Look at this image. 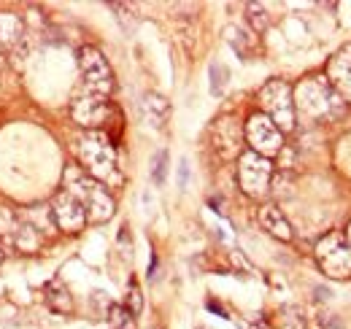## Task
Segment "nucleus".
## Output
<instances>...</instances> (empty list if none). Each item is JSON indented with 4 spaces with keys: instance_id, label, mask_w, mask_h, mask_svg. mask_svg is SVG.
<instances>
[{
    "instance_id": "1",
    "label": "nucleus",
    "mask_w": 351,
    "mask_h": 329,
    "mask_svg": "<svg viewBox=\"0 0 351 329\" xmlns=\"http://www.w3.org/2000/svg\"><path fill=\"white\" fill-rule=\"evenodd\" d=\"M295 100V114L322 122V119H338L346 111V100L332 89L327 76H311L298 84L292 92Z\"/></svg>"
},
{
    "instance_id": "2",
    "label": "nucleus",
    "mask_w": 351,
    "mask_h": 329,
    "mask_svg": "<svg viewBox=\"0 0 351 329\" xmlns=\"http://www.w3.org/2000/svg\"><path fill=\"white\" fill-rule=\"evenodd\" d=\"M62 189L68 195H73L84 206L87 221H92V224H106L114 216V210H117L114 197L108 195V189L100 181H95L92 175H87L82 167H76V164H68L65 167Z\"/></svg>"
},
{
    "instance_id": "3",
    "label": "nucleus",
    "mask_w": 351,
    "mask_h": 329,
    "mask_svg": "<svg viewBox=\"0 0 351 329\" xmlns=\"http://www.w3.org/2000/svg\"><path fill=\"white\" fill-rule=\"evenodd\" d=\"M76 151H79V160L84 164L82 170H84L87 175H92L95 181H100L103 186L119 181V173H117V151H114L108 135H103L100 130L79 135Z\"/></svg>"
},
{
    "instance_id": "4",
    "label": "nucleus",
    "mask_w": 351,
    "mask_h": 329,
    "mask_svg": "<svg viewBox=\"0 0 351 329\" xmlns=\"http://www.w3.org/2000/svg\"><path fill=\"white\" fill-rule=\"evenodd\" d=\"M260 106L263 114L276 124L281 132H292L298 114H295V100H292V86L281 79H273L260 89Z\"/></svg>"
},
{
    "instance_id": "5",
    "label": "nucleus",
    "mask_w": 351,
    "mask_h": 329,
    "mask_svg": "<svg viewBox=\"0 0 351 329\" xmlns=\"http://www.w3.org/2000/svg\"><path fill=\"white\" fill-rule=\"evenodd\" d=\"M316 259L330 278H351V248L341 232H330L316 243Z\"/></svg>"
},
{
    "instance_id": "6",
    "label": "nucleus",
    "mask_w": 351,
    "mask_h": 329,
    "mask_svg": "<svg viewBox=\"0 0 351 329\" xmlns=\"http://www.w3.org/2000/svg\"><path fill=\"white\" fill-rule=\"evenodd\" d=\"M79 68H82L84 89L87 92L103 95V97L111 95V89H114V73H111V65H108V60L103 57L100 49L82 46V51H79Z\"/></svg>"
},
{
    "instance_id": "7",
    "label": "nucleus",
    "mask_w": 351,
    "mask_h": 329,
    "mask_svg": "<svg viewBox=\"0 0 351 329\" xmlns=\"http://www.w3.org/2000/svg\"><path fill=\"white\" fill-rule=\"evenodd\" d=\"M273 164L254 151H243L238 157V184L249 197H265L270 189Z\"/></svg>"
},
{
    "instance_id": "8",
    "label": "nucleus",
    "mask_w": 351,
    "mask_h": 329,
    "mask_svg": "<svg viewBox=\"0 0 351 329\" xmlns=\"http://www.w3.org/2000/svg\"><path fill=\"white\" fill-rule=\"evenodd\" d=\"M243 135H246L252 151L265 157V160L276 157L281 151V146H284V132L270 122L265 114H252L246 127H243Z\"/></svg>"
},
{
    "instance_id": "9",
    "label": "nucleus",
    "mask_w": 351,
    "mask_h": 329,
    "mask_svg": "<svg viewBox=\"0 0 351 329\" xmlns=\"http://www.w3.org/2000/svg\"><path fill=\"white\" fill-rule=\"evenodd\" d=\"M108 114H111V106H108V97L103 95H95V92H76L73 100H71V117L79 127H84L87 132L100 130L103 124L108 122Z\"/></svg>"
},
{
    "instance_id": "10",
    "label": "nucleus",
    "mask_w": 351,
    "mask_h": 329,
    "mask_svg": "<svg viewBox=\"0 0 351 329\" xmlns=\"http://www.w3.org/2000/svg\"><path fill=\"white\" fill-rule=\"evenodd\" d=\"M49 208H51V219H54L57 230H62V232H79V230H84V224H87L84 206L73 195H68L65 189L54 197V203Z\"/></svg>"
},
{
    "instance_id": "11",
    "label": "nucleus",
    "mask_w": 351,
    "mask_h": 329,
    "mask_svg": "<svg viewBox=\"0 0 351 329\" xmlns=\"http://www.w3.org/2000/svg\"><path fill=\"white\" fill-rule=\"evenodd\" d=\"M327 82L332 84V89L351 103V43L343 46L327 65Z\"/></svg>"
},
{
    "instance_id": "12",
    "label": "nucleus",
    "mask_w": 351,
    "mask_h": 329,
    "mask_svg": "<svg viewBox=\"0 0 351 329\" xmlns=\"http://www.w3.org/2000/svg\"><path fill=\"white\" fill-rule=\"evenodd\" d=\"M211 138H214V146L224 160L235 157L238 149H241V127H238V119L232 117H221L217 119V124L211 127Z\"/></svg>"
},
{
    "instance_id": "13",
    "label": "nucleus",
    "mask_w": 351,
    "mask_h": 329,
    "mask_svg": "<svg viewBox=\"0 0 351 329\" xmlns=\"http://www.w3.org/2000/svg\"><path fill=\"white\" fill-rule=\"evenodd\" d=\"M141 111H143L146 122L152 124V127H157V130H162L168 124V119H171V103L160 92H146L143 100H141Z\"/></svg>"
},
{
    "instance_id": "14",
    "label": "nucleus",
    "mask_w": 351,
    "mask_h": 329,
    "mask_svg": "<svg viewBox=\"0 0 351 329\" xmlns=\"http://www.w3.org/2000/svg\"><path fill=\"white\" fill-rule=\"evenodd\" d=\"M260 224H263L273 238H278V241H292V227H289V221L284 219V213L276 206L260 208Z\"/></svg>"
},
{
    "instance_id": "15",
    "label": "nucleus",
    "mask_w": 351,
    "mask_h": 329,
    "mask_svg": "<svg viewBox=\"0 0 351 329\" xmlns=\"http://www.w3.org/2000/svg\"><path fill=\"white\" fill-rule=\"evenodd\" d=\"M14 243L19 251H38V246L44 243L41 232L30 224V221H19L16 230H14Z\"/></svg>"
},
{
    "instance_id": "16",
    "label": "nucleus",
    "mask_w": 351,
    "mask_h": 329,
    "mask_svg": "<svg viewBox=\"0 0 351 329\" xmlns=\"http://www.w3.org/2000/svg\"><path fill=\"white\" fill-rule=\"evenodd\" d=\"M46 300L49 305L57 310V313H71L73 310V300H71V291L62 281H51L46 289Z\"/></svg>"
},
{
    "instance_id": "17",
    "label": "nucleus",
    "mask_w": 351,
    "mask_h": 329,
    "mask_svg": "<svg viewBox=\"0 0 351 329\" xmlns=\"http://www.w3.org/2000/svg\"><path fill=\"white\" fill-rule=\"evenodd\" d=\"M22 36V19L14 14H0V46H14Z\"/></svg>"
},
{
    "instance_id": "18",
    "label": "nucleus",
    "mask_w": 351,
    "mask_h": 329,
    "mask_svg": "<svg viewBox=\"0 0 351 329\" xmlns=\"http://www.w3.org/2000/svg\"><path fill=\"white\" fill-rule=\"evenodd\" d=\"M246 16H249V25H252L254 33H263L265 27H267V22H270V16H267L263 3H249L246 5Z\"/></svg>"
},
{
    "instance_id": "19",
    "label": "nucleus",
    "mask_w": 351,
    "mask_h": 329,
    "mask_svg": "<svg viewBox=\"0 0 351 329\" xmlns=\"http://www.w3.org/2000/svg\"><path fill=\"white\" fill-rule=\"evenodd\" d=\"M227 84H230V71L221 62H211V92L217 97H221L224 89H227Z\"/></svg>"
},
{
    "instance_id": "20",
    "label": "nucleus",
    "mask_w": 351,
    "mask_h": 329,
    "mask_svg": "<svg viewBox=\"0 0 351 329\" xmlns=\"http://www.w3.org/2000/svg\"><path fill=\"white\" fill-rule=\"evenodd\" d=\"M165 175H168V151H157L154 160H152V181L157 186H162Z\"/></svg>"
},
{
    "instance_id": "21",
    "label": "nucleus",
    "mask_w": 351,
    "mask_h": 329,
    "mask_svg": "<svg viewBox=\"0 0 351 329\" xmlns=\"http://www.w3.org/2000/svg\"><path fill=\"white\" fill-rule=\"evenodd\" d=\"M224 36H227V41L232 43V49H235L238 54H246V46H252V38H249L243 30H238V27H227Z\"/></svg>"
},
{
    "instance_id": "22",
    "label": "nucleus",
    "mask_w": 351,
    "mask_h": 329,
    "mask_svg": "<svg viewBox=\"0 0 351 329\" xmlns=\"http://www.w3.org/2000/svg\"><path fill=\"white\" fill-rule=\"evenodd\" d=\"M141 305H143V300H141V291H138V287H135V284H130V308H128V310H130L132 316H135V313H141Z\"/></svg>"
},
{
    "instance_id": "23",
    "label": "nucleus",
    "mask_w": 351,
    "mask_h": 329,
    "mask_svg": "<svg viewBox=\"0 0 351 329\" xmlns=\"http://www.w3.org/2000/svg\"><path fill=\"white\" fill-rule=\"evenodd\" d=\"M186 181H189V167H186V160H181V164H178V186L184 189Z\"/></svg>"
},
{
    "instance_id": "24",
    "label": "nucleus",
    "mask_w": 351,
    "mask_h": 329,
    "mask_svg": "<svg viewBox=\"0 0 351 329\" xmlns=\"http://www.w3.org/2000/svg\"><path fill=\"white\" fill-rule=\"evenodd\" d=\"M346 243H349V248H351V221H349V227H346Z\"/></svg>"
},
{
    "instance_id": "25",
    "label": "nucleus",
    "mask_w": 351,
    "mask_h": 329,
    "mask_svg": "<svg viewBox=\"0 0 351 329\" xmlns=\"http://www.w3.org/2000/svg\"><path fill=\"white\" fill-rule=\"evenodd\" d=\"M0 262H3V248H0Z\"/></svg>"
}]
</instances>
